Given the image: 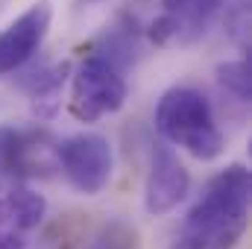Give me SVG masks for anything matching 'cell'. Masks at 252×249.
<instances>
[{"instance_id":"obj_2","label":"cell","mask_w":252,"mask_h":249,"mask_svg":"<svg viewBox=\"0 0 252 249\" xmlns=\"http://www.w3.org/2000/svg\"><path fill=\"white\" fill-rule=\"evenodd\" d=\"M153 124L161 141L185 150L196 161H214L226 150V138L217 126L211 100L190 85H176L161 94Z\"/></svg>"},{"instance_id":"obj_15","label":"cell","mask_w":252,"mask_h":249,"mask_svg":"<svg viewBox=\"0 0 252 249\" xmlns=\"http://www.w3.org/2000/svg\"><path fill=\"white\" fill-rule=\"evenodd\" d=\"M79 3H85V6H91V3H100V0H79Z\"/></svg>"},{"instance_id":"obj_9","label":"cell","mask_w":252,"mask_h":249,"mask_svg":"<svg viewBox=\"0 0 252 249\" xmlns=\"http://www.w3.org/2000/svg\"><path fill=\"white\" fill-rule=\"evenodd\" d=\"M67 76H70V64L59 62V64L38 67V70H32L30 76L21 79V85L27 88V94H30L32 109H35L38 118L56 115V109H59V94H62V85H64Z\"/></svg>"},{"instance_id":"obj_13","label":"cell","mask_w":252,"mask_h":249,"mask_svg":"<svg viewBox=\"0 0 252 249\" xmlns=\"http://www.w3.org/2000/svg\"><path fill=\"white\" fill-rule=\"evenodd\" d=\"M100 249H135V232L118 223V226H112V229L106 232Z\"/></svg>"},{"instance_id":"obj_10","label":"cell","mask_w":252,"mask_h":249,"mask_svg":"<svg viewBox=\"0 0 252 249\" xmlns=\"http://www.w3.org/2000/svg\"><path fill=\"white\" fill-rule=\"evenodd\" d=\"M223 0H182L179 3V38L176 41H196L205 35L211 18L217 15Z\"/></svg>"},{"instance_id":"obj_7","label":"cell","mask_w":252,"mask_h":249,"mask_svg":"<svg viewBox=\"0 0 252 249\" xmlns=\"http://www.w3.org/2000/svg\"><path fill=\"white\" fill-rule=\"evenodd\" d=\"M190 190V173L167 141L153 144L150 153V173L144 185V205L153 217L173 211Z\"/></svg>"},{"instance_id":"obj_12","label":"cell","mask_w":252,"mask_h":249,"mask_svg":"<svg viewBox=\"0 0 252 249\" xmlns=\"http://www.w3.org/2000/svg\"><path fill=\"white\" fill-rule=\"evenodd\" d=\"M226 32L229 38L247 53L250 50V0H238L226 12Z\"/></svg>"},{"instance_id":"obj_4","label":"cell","mask_w":252,"mask_h":249,"mask_svg":"<svg viewBox=\"0 0 252 249\" xmlns=\"http://www.w3.org/2000/svg\"><path fill=\"white\" fill-rule=\"evenodd\" d=\"M56 164L73 190L97 196L112 182V144L97 132H76L64 141H56Z\"/></svg>"},{"instance_id":"obj_5","label":"cell","mask_w":252,"mask_h":249,"mask_svg":"<svg viewBox=\"0 0 252 249\" xmlns=\"http://www.w3.org/2000/svg\"><path fill=\"white\" fill-rule=\"evenodd\" d=\"M56 141L44 129L0 126V179H35L53 170Z\"/></svg>"},{"instance_id":"obj_6","label":"cell","mask_w":252,"mask_h":249,"mask_svg":"<svg viewBox=\"0 0 252 249\" xmlns=\"http://www.w3.org/2000/svg\"><path fill=\"white\" fill-rule=\"evenodd\" d=\"M50 21H53L50 0H35L27 12H21L12 24L0 30V76L21 70L41 50Z\"/></svg>"},{"instance_id":"obj_14","label":"cell","mask_w":252,"mask_h":249,"mask_svg":"<svg viewBox=\"0 0 252 249\" xmlns=\"http://www.w3.org/2000/svg\"><path fill=\"white\" fill-rule=\"evenodd\" d=\"M0 249H27V235L0 226Z\"/></svg>"},{"instance_id":"obj_1","label":"cell","mask_w":252,"mask_h":249,"mask_svg":"<svg viewBox=\"0 0 252 249\" xmlns=\"http://www.w3.org/2000/svg\"><path fill=\"white\" fill-rule=\"evenodd\" d=\"M250 167L226 164L202 185L170 249H235L250 226Z\"/></svg>"},{"instance_id":"obj_11","label":"cell","mask_w":252,"mask_h":249,"mask_svg":"<svg viewBox=\"0 0 252 249\" xmlns=\"http://www.w3.org/2000/svg\"><path fill=\"white\" fill-rule=\"evenodd\" d=\"M217 82L226 94L235 97V103L250 106L252 100V70H250V59H229V62L217 64Z\"/></svg>"},{"instance_id":"obj_3","label":"cell","mask_w":252,"mask_h":249,"mask_svg":"<svg viewBox=\"0 0 252 249\" xmlns=\"http://www.w3.org/2000/svg\"><path fill=\"white\" fill-rule=\"evenodd\" d=\"M126 79L124 70L109 62L103 53H91L76 67L70 79V112L82 124L103 121L115 112H121L126 103Z\"/></svg>"},{"instance_id":"obj_8","label":"cell","mask_w":252,"mask_h":249,"mask_svg":"<svg viewBox=\"0 0 252 249\" xmlns=\"http://www.w3.org/2000/svg\"><path fill=\"white\" fill-rule=\"evenodd\" d=\"M47 217V199L21 179H0V226L15 232H32Z\"/></svg>"}]
</instances>
